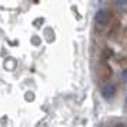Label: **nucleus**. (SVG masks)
<instances>
[{
    "label": "nucleus",
    "instance_id": "1",
    "mask_svg": "<svg viewBox=\"0 0 127 127\" xmlns=\"http://www.w3.org/2000/svg\"><path fill=\"white\" fill-rule=\"evenodd\" d=\"M94 20H96V23L100 24V26L107 24L110 22V12L106 10V9H100V10H97L96 16H94Z\"/></svg>",
    "mask_w": 127,
    "mask_h": 127
},
{
    "label": "nucleus",
    "instance_id": "2",
    "mask_svg": "<svg viewBox=\"0 0 127 127\" xmlns=\"http://www.w3.org/2000/svg\"><path fill=\"white\" fill-rule=\"evenodd\" d=\"M116 93V86L111 83V81H106L103 83V86H101V96H103L106 100H109L114 96Z\"/></svg>",
    "mask_w": 127,
    "mask_h": 127
},
{
    "label": "nucleus",
    "instance_id": "3",
    "mask_svg": "<svg viewBox=\"0 0 127 127\" xmlns=\"http://www.w3.org/2000/svg\"><path fill=\"white\" fill-rule=\"evenodd\" d=\"M113 1H114V6L120 12H127V0H113Z\"/></svg>",
    "mask_w": 127,
    "mask_h": 127
},
{
    "label": "nucleus",
    "instance_id": "4",
    "mask_svg": "<svg viewBox=\"0 0 127 127\" xmlns=\"http://www.w3.org/2000/svg\"><path fill=\"white\" fill-rule=\"evenodd\" d=\"M120 79H121L123 81H126V83H127V69H123V70H121Z\"/></svg>",
    "mask_w": 127,
    "mask_h": 127
},
{
    "label": "nucleus",
    "instance_id": "5",
    "mask_svg": "<svg viewBox=\"0 0 127 127\" xmlns=\"http://www.w3.org/2000/svg\"><path fill=\"white\" fill-rule=\"evenodd\" d=\"M116 127H127V126H126V124H117Z\"/></svg>",
    "mask_w": 127,
    "mask_h": 127
},
{
    "label": "nucleus",
    "instance_id": "6",
    "mask_svg": "<svg viewBox=\"0 0 127 127\" xmlns=\"http://www.w3.org/2000/svg\"><path fill=\"white\" fill-rule=\"evenodd\" d=\"M126 103H127V96H126Z\"/></svg>",
    "mask_w": 127,
    "mask_h": 127
}]
</instances>
